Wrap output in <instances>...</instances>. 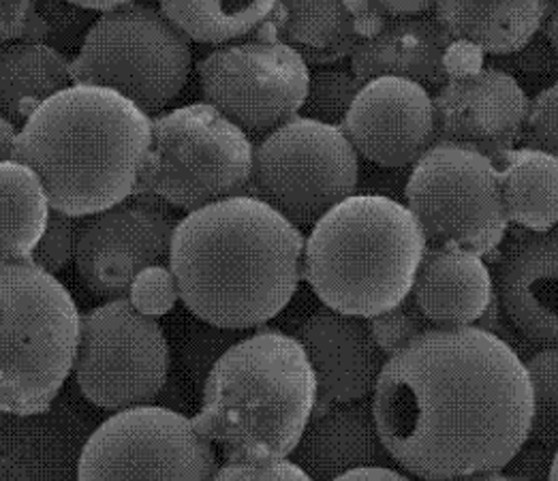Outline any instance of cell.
<instances>
[{
  "instance_id": "cell-1",
  "label": "cell",
  "mask_w": 558,
  "mask_h": 481,
  "mask_svg": "<svg viewBox=\"0 0 558 481\" xmlns=\"http://www.w3.org/2000/svg\"><path fill=\"white\" fill-rule=\"evenodd\" d=\"M371 400L393 462L422 480L499 478L533 413L522 358L480 325L420 334L386 360Z\"/></svg>"
},
{
  "instance_id": "cell-2",
  "label": "cell",
  "mask_w": 558,
  "mask_h": 481,
  "mask_svg": "<svg viewBox=\"0 0 558 481\" xmlns=\"http://www.w3.org/2000/svg\"><path fill=\"white\" fill-rule=\"evenodd\" d=\"M304 233L259 197L240 193L178 220L169 267L197 320L253 329L275 320L304 278Z\"/></svg>"
},
{
  "instance_id": "cell-3",
  "label": "cell",
  "mask_w": 558,
  "mask_h": 481,
  "mask_svg": "<svg viewBox=\"0 0 558 481\" xmlns=\"http://www.w3.org/2000/svg\"><path fill=\"white\" fill-rule=\"evenodd\" d=\"M153 118L112 88L71 84L22 127L17 159L31 165L58 213L84 218L140 189Z\"/></svg>"
},
{
  "instance_id": "cell-4",
  "label": "cell",
  "mask_w": 558,
  "mask_h": 481,
  "mask_svg": "<svg viewBox=\"0 0 558 481\" xmlns=\"http://www.w3.org/2000/svg\"><path fill=\"white\" fill-rule=\"evenodd\" d=\"M315 407L317 378L300 340L259 329L213 366L193 422L227 458H289Z\"/></svg>"
},
{
  "instance_id": "cell-5",
  "label": "cell",
  "mask_w": 558,
  "mask_h": 481,
  "mask_svg": "<svg viewBox=\"0 0 558 481\" xmlns=\"http://www.w3.org/2000/svg\"><path fill=\"white\" fill-rule=\"evenodd\" d=\"M426 246L404 204L353 193L311 227L304 278L324 306L371 320L411 293Z\"/></svg>"
},
{
  "instance_id": "cell-6",
  "label": "cell",
  "mask_w": 558,
  "mask_h": 481,
  "mask_svg": "<svg viewBox=\"0 0 558 481\" xmlns=\"http://www.w3.org/2000/svg\"><path fill=\"white\" fill-rule=\"evenodd\" d=\"M82 315L57 274L0 262V413L39 416L69 374Z\"/></svg>"
},
{
  "instance_id": "cell-7",
  "label": "cell",
  "mask_w": 558,
  "mask_h": 481,
  "mask_svg": "<svg viewBox=\"0 0 558 481\" xmlns=\"http://www.w3.org/2000/svg\"><path fill=\"white\" fill-rule=\"evenodd\" d=\"M193 67L191 39L161 7L129 2L104 11L71 60L75 84L112 88L150 118L182 93Z\"/></svg>"
},
{
  "instance_id": "cell-8",
  "label": "cell",
  "mask_w": 558,
  "mask_h": 481,
  "mask_svg": "<svg viewBox=\"0 0 558 481\" xmlns=\"http://www.w3.org/2000/svg\"><path fill=\"white\" fill-rule=\"evenodd\" d=\"M255 146L251 135L210 104L175 107L153 118L140 189L193 213L246 191Z\"/></svg>"
},
{
  "instance_id": "cell-9",
  "label": "cell",
  "mask_w": 558,
  "mask_h": 481,
  "mask_svg": "<svg viewBox=\"0 0 558 481\" xmlns=\"http://www.w3.org/2000/svg\"><path fill=\"white\" fill-rule=\"evenodd\" d=\"M360 155L340 127L295 116L255 146L246 195L270 204L295 227H313L351 197Z\"/></svg>"
},
{
  "instance_id": "cell-10",
  "label": "cell",
  "mask_w": 558,
  "mask_h": 481,
  "mask_svg": "<svg viewBox=\"0 0 558 481\" xmlns=\"http://www.w3.org/2000/svg\"><path fill=\"white\" fill-rule=\"evenodd\" d=\"M404 197L430 244L451 242L486 257L509 229L497 163L462 144L435 142L415 163Z\"/></svg>"
},
{
  "instance_id": "cell-11",
  "label": "cell",
  "mask_w": 558,
  "mask_h": 481,
  "mask_svg": "<svg viewBox=\"0 0 558 481\" xmlns=\"http://www.w3.org/2000/svg\"><path fill=\"white\" fill-rule=\"evenodd\" d=\"M169 366L161 323L129 298L108 300L82 317L73 374L93 405L110 411L150 405L168 383Z\"/></svg>"
},
{
  "instance_id": "cell-12",
  "label": "cell",
  "mask_w": 558,
  "mask_h": 481,
  "mask_svg": "<svg viewBox=\"0 0 558 481\" xmlns=\"http://www.w3.org/2000/svg\"><path fill=\"white\" fill-rule=\"evenodd\" d=\"M215 443L173 409H120L86 441L80 480H215Z\"/></svg>"
},
{
  "instance_id": "cell-13",
  "label": "cell",
  "mask_w": 558,
  "mask_h": 481,
  "mask_svg": "<svg viewBox=\"0 0 558 481\" xmlns=\"http://www.w3.org/2000/svg\"><path fill=\"white\" fill-rule=\"evenodd\" d=\"M311 64L275 39L231 41L199 62L204 101L248 135H268L300 116Z\"/></svg>"
},
{
  "instance_id": "cell-14",
  "label": "cell",
  "mask_w": 558,
  "mask_h": 481,
  "mask_svg": "<svg viewBox=\"0 0 558 481\" xmlns=\"http://www.w3.org/2000/svg\"><path fill=\"white\" fill-rule=\"evenodd\" d=\"M175 216L153 202H120L77 225L75 269L84 289L101 300L129 298L148 266L169 264Z\"/></svg>"
},
{
  "instance_id": "cell-15",
  "label": "cell",
  "mask_w": 558,
  "mask_h": 481,
  "mask_svg": "<svg viewBox=\"0 0 558 481\" xmlns=\"http://www.w3.org/2000/svg\"><path fill=\"white\" fill-rule=\"evenodd\" d=\"M340 129L355 153L381 167L415 165L437 142L428 88L404 77H375L357 93Z\"/></svg>"
},
{
  "instance_id": "cell-16",
  "label": "cell",
  "mask_w": 558,
  "mask_h": 481,
  "mask_svg": "<svg viewBox=\"0 0 558 481\" xmlns=\"http://www.w3.org/2000/svg\"><path fill=\"white\" fill-rule=\"evenodd\" d=\"M437 137L497 157L522 140L531 99L520 82L490 64L475 73L449 75L437 88Z\"/></svg>"
},
{
  "instance_id": "cell-17",
  "label": "cell",
  "mask_w": 558,
  "mask_h": 481,
  "mask_svg": "<svg viewBox=\"0 0 558 481\" xmlns=\"http://www.w3.org/2000/svg\"><path fill=\"white\" fill-rule=\"evenodd\" d=\"M497 300L524 338L558 345V225L507 229L497 257Z\"/></svg>"
},
{
  "instance_id": "cell-18",
  "label": "cell",
  "mask_w": 558,
  "mask_h": 481,
  "mask_svg": "<svg viewBox=\"0 0 558 481\" xmlns=\"http://www.w3.org/2000/svg\"><path fill=\"white\" fill-rule=\"evenodd\" d=\"M295 338L317 378L319 407L373 396L388 356L366 317L324 306L300 325Z\"/></svg>"
},
{
  "instance_id": "cell-19",
  "label": "cell",
  "mask_w": 558,
  "mask_h": 481,
  "mask_svg": "<svg viewBox=\"0 0 558 481\" xmlns=\"http://www.w3.org/2000/svg\"><path fill=\"white\" fill-rule=\"evenodd\" d=\"M453 39L433 15H391L349 56L351 71L366 84L375 77H404L424 88H441L449 77L447 50Z\"/></svg>"
},
{
  "instance_id": "cell-20",
  "label": "cell",
  "mask_w": 558,
  "mask_h": 481,
  "mask_svg": "<svg viewBox=\"0 0 558 481\" xmlns=\"http://www.w3.org/2000/svg\"><path fill=\"white\" fill-rule=\"evenodd\" d=\"M291 452L311 480H338L366 465H390L371 398L330 402L319 407Z\"/></svg>"
},
{
  "instance_id": "cell-21",
  "label": "cell",
  "mask_w": 558,
  "mask_h": 481,
  "mask_svg": "<svg viewBox=\"0 0 558 481\" xmlns=\"http://www.w3.org/2000/svg\"><path fill=\"white\" fill-rule=\"evenodd\" d=\"M495 296L493 272L480 253L451 242L426 246L411 298L433 325H473L493 306Z\"/></svg>"
},
{
  "instance_id": "cell-22",
  "label": "cell",
  "mask_w": 558,
  "mask_h": 481,
  "mask_svg": "<svg viewBox=\"0 0 558 481\" xmlns=\"http://www.w3.org/2000/svg\"><path fill=\"white\" fill-rule=\"evenodd\" d=\"M259 31L264 39L293 48L315 67L351 56L360 41L351 0H277L270 20Z\"/></svg>"
},
{
  "instance_id": "cell-23",
  "label": "cell",
  "mask_w": 558,
  "mask_h": 481,
  "mask_svg": "<svg viewBox=\"0 0 558 481\" xmlns=\"http://www.w3.org/2000/svg\"><path fill=\"white\" fill-rule=\"evenodd\" d=\"M548 0H437L435 17L451 39L493 56L522 48L542 31Z\"/></svg>"
},
{
  "instance_id": "cell-24",
  "label": "cell",
  "mask_w": 558,
  "mask_h": 481,
  "mask_svg": "<svg viewBox=\"0 0 558 481\" xmlns=\"http://www.w3.org/2000/svg\"><path fill=\"white\" fill-rule=\"evenodd\" d=\"M493 159L499 167L509 225L529 231H546L558 225L557 155L524 146L507 148Z\"/></svg>"
},
{
  "instance_id": "cell-25",
  "label": "cell",
  "mask_w": 558,
  "mask_h": 481,
  "mask_svg": "<svg viewBox=\"0 0 558 481\" xmlns=\"http://www.w3.org/2000/svg\"><path fill=\"white\" fill-rule=\"evenodd\" d=\"M71 84V60L48 44L24 41L0 53V109L15 124Z\"/></svg>"
},
{
  "instance_id": "cell-26",
  "label": "cell",
  "mask_w": 558,
  "mask_h": 481,
  "mask_svg": "<svg viewBox=\"0 0 558 481\" xmlns=\"http://www.w3.org/2000/svg\"><path fill=\"white\" fill-rule=\"evenodd\" d=\"M52 202L39 173L24 160L0 163V262H33Z\"/></svg>"
},
{
  "instance_id": "cell-27",
  "label": "cell",
  "mask_w": 558,
  "mask_h": 481,
  "mask_svg": "<svg viewBox=\"0 0 558 481\" xmlns=\"http://www.w3.org/2000/svg\"><path fill=\"white\" fill-rule=\"evenodd\" d=\"M159 7L191 41L223 46L259 31L277 0H159Z\"/></svg>"
},
{
  "instance_id": "cell-28",
  "label": "cell",
  "mask_w": 558,
  "mask_h": 481,
  "mask_svg": "<svg viewBox=\"0 0 558 481\" xmlns=\"http://www.w3.org/2000/svg\"><path fill=\"white\" fill-rule=\"evenodd\" d=\"M531 381L533 413L529 441L558 447V345H546L522 360Z\"/></svg>"
},
{
  "instance_id": "cell-29",
  "label": "cell",
  "mask_w": 558,
  "mask_h": 481,
  "mask_svg": "<svg viewBox=\"0 0 558 481\" xmlns=\"http://www.w3.org/2000/svg\"><path fill=\"white\" fill-rule=\"evenodd\" d=\"M362 86L364 82L351 71V67H317L311 71L308 91L300 116L340 127Z\"/></svg>"
},
{
  "instance_id": "cell-30",
  "label": "cell",
  "mask_w": 558,
  "mask_h": 481,
  "mask_svg": "<svg viewBox=\"0 0 558 481\" xmlns=\"http://www.w3.org/2000/svg\"><path fill=\"white\" fill-rule=\"evenodd\" d=\"M242 332L244 329H229L208 321L193 323L180 342V362L189 378L204 389V383L219 358L231 345L244 338Z\"/></svg>"
},
{
  "instance_id": "cell-31",
  "label": "cell",
  "mask_w": 558,
  "mask_h": 481,
  "mask_svg": "<svg viewBox=\"0 0 558 481\" xmlns=\"http://www.w3.org/2000/svg\"><path fill=\"white\" fill-rule=\"evenodd\" d=\"M368 323L375 342L388 358L433 327V323L420 311L411 293L388 311L371 317Z\"/></svg>"
},
{
  "instance_id": "cell-32",
  "label": "cell",
  "mask_w": 558,
  "mask_h": 481,
  "mask_svg": "<svg viewBox=\"0 0 558 481\" xmlns=\"http://www.w3.org/2000/svg\"><path fill=\"white\" fill-rule=\"evenodd\" d=\"M129 300L140 313L148 317H163L171 313L180 300V287L169 264L142 269L131 282Z\"/></svg>"
},
{
  "instance_id": "cell-33",
  "label": "cell",
  "mask_w": 558,
  "mask_h": 481,
  "mask_svg": "<svg viewBox=\"0 0 558 481\" xmlns=\"http://www.w3.org/2000/svg\"><path fill=\"white\" fill-rule=\"evenodd\" d=\"M73 218L75 216L52 211L46 233L33 253V262L50 274L62 272L75 255L77 225Z\"/></svg>"
},
{
  "instance_id": "cell-34",
  "label": "cell",
  "mask_w": 558,
  "mask_h": 481,
  "mask_svg": "<svg viewBox=\"0 0 558 481\" xmlns=\"http://www.w3.org/2000/svg\"><path fill=\"white\" fill-rule=\"evenodd\" d=\"M522 142L524 146L542 148L558 157V77L531 99Z\"/></svg>"
},
{
  "instance_id": "cell-35",
  "label": "cell",
  "mask_w": 558,
  "mask_h": 481,
  "mask_svg": "<svg viewBox=\"0 0 558 481\" xmlns=\"http://www.w3.org/2000/svg\"><path fill=\"white\" fill-rule=\"evenodd\" d=\"M215 480H311L306 471L279 456H246V458H227L219 467Z\"/></svg>"
},
{
  "instance_id": "cell-36",
  "label": "cell",
  "mask_w": 558,
  "mask_h": 481,
  "mask_svg": "<svg viewBox=\"0 0 558 481\" xmlns=\"http://www.w3.org/2000/svg\"><path fill=\"white\" fill-rule=\"evenodd\" d=\"M495 67L507 73L518 71L524 75H546L558 69V52L548 41V37L539 31L515 52L497 56Z\"/></svg>"
},
{
  "instance_id": "cell-37",
  "label": "cell",
  "mask_w": 558,
  "mask_h": 481,
  "mask_svg": "<svg viewBox=\"0 0 558 481\" xmlns=\"http://www.w3.org/2000/svg\"><path fill=\"white\" fill-rule=\"evenodd\" d=\"M48 22L37 11V0H0V41L41 39Z\"/></svg>"
},
{
  "instance_id": "cell-38",
  "label": "cell",
  "mask_w": 558,
  "mask_h": 481,
  "mask_svg": "<svg viewBox=\"0 0 558 481\" xmlns=\"http://www.w3.org/2000/svg\"><path fill=\"white\" fill-rule=\"evenodd\" d=\"M555 454V447L526 438L499 471V480H550Z\"/></svg>"
},
{
  "instance_id": "cell-39",
  "label": "cell",
  "mask_w": 558,
  "mask_h": 481,
  "mask_svg": "<svg viewBox=\"0 0 558 481\" xmlns=\"http://www.w3.org/2000/svg\"><path fill=\"white\" fill-rule=\"evenodd\" d=\"M364 7L375 11L377 15H417L435 9L437 0H362Z\"/></svg>"
},
{
  "instance_id": "cell-40",
  "label": "cell",
  "mask_w": 558,
  "mask_h": 481,
  "mask_svg": "<svg viewBox=\"0 0 558 481\" xmlns=\"http://www.w3.org/2000/svg\"><path fill=\"white\" fill-rule=\"evenodd\" d=\"M338 480H407V473L390 465H366L342 473Z\"/></svg>"
},
{
  "instance_id": "cell-41",
  "label": "cell",
  "mask_w": 558,
  "mask_h": 481,
  "mask_svg": "<svg viewBox=\"0 0 558 481\" xmlns=\"http://www.w3.org/2000/svg\"><path fill=\"white\" fill-rule=\"evenodd\" d=\"M17 137L20 127L7 116H0V163L17 159Z\"/></svg>"
},
{
  "instance_id": "cell-42",
  "label": "cell",
  "mask_w": 558,
  "mask_h": 481,
  "mask_svg": "<svg viewBox=\"0 0 558 481\" xmlns=\"http://www.w3.org/2000/svg\"><path fill=\"white\" fill-rule=\"evenodd\" d=\"M542 33L548 37V41L555 46L558 52V4H550L548 2V11L542 24Z\"/></svg>"
},
{
  "instance_id": "cell-43",
  "label": "cell",
  "mask_w": 558,
  "mask_h": 481,
  "mask_svg": "<svg viewBox=\"0 0 558 481\" xmlns=\"http://www.w3.org/2000/svg\"><path fill=\"white\" fill-rule=\"evenodd\" d=\"M69 4H75V7H82V9H93V11H110L116 7H122V4H129V2H135V0H64Z\"/></svg>"
},
{
  "instance_id": "cell-44",
  "label": "cell",
  "mask_w": 558,
  "mask_h": 481,
  "mask_svg": "<svg viewBox=\"0 0 558 481\" xmlns=\"http://www.w3.org/2000/svg\"><path fill=\"white\" fill-rule=\"evenodd\" d=\"M550 480H558V447L557 454H555V465H553V473H550Z\"/></svg>"
},
{
  "instance_id": "cell-45",
  "label": "cell",
  "mask_w": 558,
  "mask_h": 481,
  "mask_svg": "<svg viewBox=\"0 0 558 481\" xmlns=\"http://www.w3.org/2000/svg\"><path fill=\"white\" fill-rule=\"evenodd\" d=\"M548 2H550V4H558V0H548Z\"/></svg>"
}]
</instances>
